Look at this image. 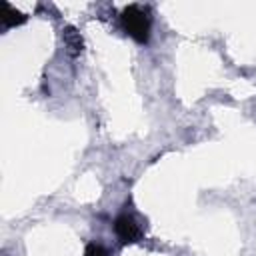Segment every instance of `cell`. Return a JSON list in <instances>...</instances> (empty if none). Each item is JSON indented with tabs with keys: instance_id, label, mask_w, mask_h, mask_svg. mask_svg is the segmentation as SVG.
I'll use <instances>...</instances> for the list:
<instances>
[{
	"instance_id": "cell-1",
	"label": "cell",
	"mask_w": 256,
	"mask_h": 256,
	"mask_svg": "<svg viewBox=\"0 0 256 256\" xmlns=\"http://www.w3.org/2000/svg\"><path fill=\"white\" fill-rule=\"evenodd\" d=\"M120 22L124 32L134 38L140 44H146L150 38V14L146 8H142L140 4H130L122 10L120 14Z\"/></svg>"
},
{
	"instance_id": "cell-2",
	"label": "cell",
	"mask_w": 256,
	"mask_h": 256,
	"mask_svg": "<svg viewBox=\"0 0 256 256\" xmlns=\"http://www.w3.org/2000/svg\"><path fill=\"white\" fill-rule=\"evenodd\" d=\"M114 232L122 244H134L142 238V228L132 214H120L114 220Z\"/></svg>"
},
{
	"instance_id": "cell-3",
	"label": "cell",
	"mask_w": 256,
	"mask_h": 256,
	"mask_svg": "<svg viewBox=\"0 0 256 256\" xmlns=\"http://www.w3.org/2000/svg\"><path fill=\"white\" fill-rule=\"evenodd\" d=\"M0 22L4 28H14L26 22V16L22 12H18L14 6H10L8 2H0Z\"/></svg>"
},
{
	"instance_id": "cell-4",
	"label": "cell",
	"mask_w": 256,
	"mask_h": 256,
	"mask_svg": "<svg viewBox=\"0 0 256 256\" xmlns=\"http://www.w3.org/2000/svg\"><path fill=\"white\" fill-rule=\"evenodd\" d=\"M64 38H66L68 48H70L74 54H78V52L82 50V40H80V36L74 32V28H68V30L64 32Z\"/></svg>"
},
{
	"instance_id": "cell-5",
	"label": "cell",
	"mask_w": 256,
	"mask_h": 256,
	"mask_svg": "<svg viewBox=\"0 0 256 256\" xmlns=\"http://www.w3.org/2000/svg\"><path fill=\"white\" fill-rule=\"evenodd\" d=\"M84 256H108V250L102 246V244H96V242H90L84 250Z\"/></svg>"
}]
</instances>
